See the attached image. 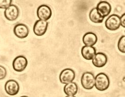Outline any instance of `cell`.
I'll return each instance as SVG.
<instances>
[{
    "label": "cell",
    "mask_w": 125,
    "mask_h": 97,
    "mask_svg": "<svg viewBox=\"0 0 125 97\" xmlns=\"http://www.w3.org/2000/svg\"><path fill=\"white\" fill-rule=\"evenodd\" d=\"M110 80L108 76L104 73H100L95 77V87L100 91H104L108 89Z\"/></svg>",
    "instance_id": "6da1fadb"
},
{
    "label": "cell",
    "mask_w": 125,
    "mask_h": 97,
    "mask_svg": "<svg viewBox=\"0 0 125 97\" xmlns=\"http://www.w3.org/2000/svg\"><path fill=\"white\" fill-rule=\"evenodd\" d=\"M81 83L83 88L91 90L95 87V76L91 72H85L81 76Z\"/></svg>",
    "instance_id": "7a4b0ae2"
},
{
    "label": "cell",
    "mask_w": 125,
    "mask_h": 97,
    "mask_svg": "<svg viewBox=\"0 0 125 97\" xmlns=\"http://www.w3.org/2000/svg\"><path fill=\"white\" fill-rule=\"evenodd\" d=\"M106 28L109 30H117L121 26V18L117 14H112L109 16L105 22Z\"/></svg>",
    "instance_id": "3957f363"
},
{
    "label": "cell",
    "mask_w": 125,
    "mask_h": 97,
    "mask_svg": "<svg viewBox=\"0 0 125 97\" xmlns=\"http://www.w3.org/2000/svg\"><path fill=\"white\" fill-rule=\"evenodd\" d=\"M75 78V72L70 68L63 70L61 72L59 76L60 81L63 84H67L73 82Z\"/></svg>",
    "instance_id": "277c9868"
},
{
    "label": "cell",
    "mask_w": 125,
    "mask_h": 97,
    "mask_svg": "<svg viewBox=\"0 0 125 97\" xmlns=\"http://www.w3.org/2000/svg\"><path fill=\"white\" fill-rule=\"evenodd\" d=\"M37 14L39 20L47 21L52 16V12L49 6L46 5H42L37 9Z\"/></svg>",
    "instance_id": "5b68a950"
},
{
    "label": "cell",
    "mask_w": 125,
    "mask_h": 97,
    "mask_svg": "<svg viewBox=\"0 0 125 97\" xmlns=\"http://www.w3.org/2000/svg\"><path fill=\"white\" fill-rule=\"evenodd\" d=\"M28 65V60L23 56H18L13 61V68L16 71L21 72L24 71Z\"/></svg>",
    "instance_id": "8992f818"
},
{
    "label": "cell",
    "mask_w": 125,
    "mask_h": 97,
    "mask_svg": "<svg viewBox=\"0 0 125 97\" xmlns=\"http://www.w3.org/2000/svg\"><path fill=\"white\" fill-rule=\"evenodd\" d=\"M20 10L16 5L12 4L5 10V17L9 21H15L19 16Z\"/></svg>",
    "instance_id": "52a82bcc"
},
{
    "label": "cell",
    "mask_w": 125,
    "mask_h": 97,
    "mask_svg": "<svg viewBox=\"0 0 125 97\" xmlns=\"http://www.w3.org/2000/svg\"><path fill=\"white\" fill-rule=\"evenodd\" d=\"M48 26V21L38 20L35 23L34 25V33L38 36L44 35L47 30Z\"/></svg>",
    "instance_id": "ba28073f"
},
{
    "label": "cell",
    "mask_w": 125,
    "mask_h": 97,
    "mask_svg": "<svg viewBox=\"0 0 125 97\" xmlns=\"http://www.w3.org/2000/svg\"><path fill=\"white\" fill-rule=\"evenodd\" d=\"M20 85L17 81L14 80H8L5 85V90L10 96L17 95L20 91Z\"/></svg>",
    "instance_id": "9c48e42d"
},
{
    "label": "cell",
    "mask_w": 125,
    "mask_h": 97,
    "mask_svg": "<svg viewBox=\"0 0 125 97\" xmlns=\"http://www.w3.org/2000/svg\"><path fill=\"white\" fill-rule=\"evenodd\" d=\"M94 66L97 68L103 67L108 62L107 56L103 53H97L92 60Z\"/></svg>",
    "instance_id": "30bf717a"
},
{
    "label": "cell",
    "mask_w": 125,
    "mask_h": 97,
    "mask_svg": "<svg viewBox=\"0 0 125 97\" xmlns=\"http://www.w3.org/2000/svg\"><path fill=\"white\" fill-rule=\"evenodd\" d=\"M13 32L17 37L24 39L28 36L29 33V29L25 24H18L14 26Z\"/></svg>",
    "instance_id": "8fae6325"
},
{
    "label": "cell",
    "mask_w": 125,
    "mask_h": 97,
    "mask_svg": "<svg viewBox=\"0 0 125 97\" xmlns=\"http://www.w3.org/2000/svg\"><path fill=\"white\" fill-rule=\"evenodd\" d=\"M96 9L98 13L104 18L108 16L112 10L111 5L106 1H101L99 2L97 5Z\"/></svg>",
    "instance_id": "7c38bea8"
},
{
    "label": "cell",
    "mask_w": 125,
    "mask_h": 97,
    "mask_svg": "<svg viewBox=\"0 0 125 97\" xmlns=\"http://www.w3.org/2000/svg\"><path fill=\"white\" fill-rule=\"evenodd\" d=\"M97 37L96 34L89 32L83 35L82 41L84 46H93L97 42Z\"/></svg>",
    "instance_id": "4fadbf2b"
},
{
    "label": "cell",
    "mask_w": 125,
    "mask_h": 97,
    "mask_svg": "<svg viewBox=\"0 0 125 97\" xmlns=\"http://www.w3.org/2000/svg\"><path fill=\"white\" fill-rule=\"evenodd\" d=\"M81 53L83 59L88 60H92L96 53V49L94 46H85L82 47Z\"/></svg>",
    "instance_id": "5bb4252c"
},
{
    "label": "cell",
    "mask_w": 125,
    "mask_h": 97,
    "mask_svg": "<svg viewBox=\"0 0 125 97\" xmlns=\"http://www.w3.org/2000/svg\"><path fill=\"white\" fill-rule=\"evenodd\" d=\"M78 91V86L74 82L66 84L64 87V92L67 96H75Z\"/></svg>",
    "instance_id": "9a60e30c"
},
{
    "label": "cell",
    "mask_w": 125,
    "mask_h": 97,
    "mask_svg": "<svg viewBox=\"0 0 125 97\" xmlns=\"http://www.w3.org/2000/svg\"><path fill=\"white\" fill-rule=\"evenodd\" d=\"M89 18L91 21L96 24L102 23L104 19V18L102 17L98 13L96 8L92 9L90 11Z\"/></svg>",
    "instance_id": "2e32d148"
},
{
    "label": "cell",
    "mask_w": 125,
    "mask_h": 97,
    "mask_svg": "<svg viewBox=\"0 0 125 97\" xmlns=\"http://www.w3.org/2000/svg\"><path fill=\"white\" fill-rule=\"evenodd\" d=\"M117 46L119 51L122 53H125V35H123L120 38Z\"/></svg>",
    "instance_id": "e0dca14e"
},
{
    "label": "cell",
    "mask_w": 125,
    "mask_h": 97,
    "mask_svg": "<svg viewBox=\"0 0 125 97\" xmlns=\"http://www.w3.org/2000/svg\"><path fill=\"white\" fill-rule=\"evenodd\" d=\"M12 0H0V9H7L12 5Z\"/></svg>",
    "instance_id": "ac0fdd59"
},
{
    "label": "cell",
    "mask_w": 125,
    "mask_h": 97,
    "mask_svg": "<svg viewBox=\"0 0 125 97\" xmlns=\"http://www.w3.org/2000/svg\"><path fill=\"white\" fill-rule=\"evenodd\" d=\"M7 71L6 68L0 65V80H3L7 76Z\"/></svg>",
    "instance_id": "d6986e66"
},
{
    "label": "cell",
    "mask_w": 125,
    "mask_h": 97,
    "mask_svg": "<svg viewBox=\"0 0 125 97\" xmlns=\"http://www.w3.org/2000/svg\"><path fill=\"white\" fill-rule=\"evenodd\" d=\"M120 18H121V26H122L123 28H125V13L120 17Z\"/></svg>",
    "instance_id": "ffe728a7"
},
{
    "label": "cell",
    "mask_w": 125,
    "mask_h": 97,
    "mask_svg": "<svg viewBox=\"0 0 125 97\" xmlns=\"http://www.w3.org/2000/svg\"><path fill=\"white\" fill-rule=\"evenodd\" d=\"M66 97H76L75 96H67Z\"/></svg>",
    "instance_id": "44dd1931"
},
{
    "label": "cell",
    "mask_w": 125,
    "mask_h": 97,
    "mask_svg": "<svg viewBox=\"0 0 125 97\" xmlns=\"http://www.w3.org/2000/svg\"><path fill=\"white\" fill-rule=\"evenodd\" d=\"M21 97H28V96H21Z\"/></svg>",
    "instance_id": "7402d4cb"
},
{
    "label": "cell",
    "mask_w": 125,
    "mask_h": 97,
    "mask_svg": "<svg viewBox=\"0 0 125 97\" xmlns=\"http://www.w3.org/2000/svg\"></svg>",
    "instance_id": "603a6c76"
}]
</instances>
